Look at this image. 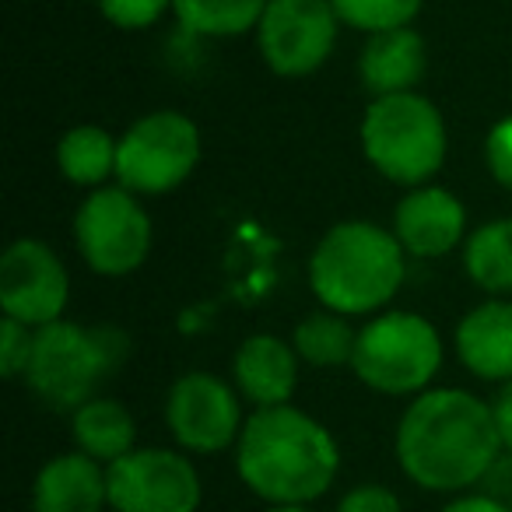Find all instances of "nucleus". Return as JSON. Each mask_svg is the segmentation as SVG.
Segmentation results:
<instances>
[{
	"instance_id": "nucleus-18",
	"label": "nucleus",
	"mask_w": 512,
	"mask_h": 512,
	"mask_svg": "<svg viewBox=\"0 0 512 512\" xmlns=\"http://www.w3.org/2000/svg\"><path fill=\"white\" fill-rule=\"evenodd\" d=\"M71 442L78 453L109 467L141 446L137 442V418L123 400L99 393L71 414Z\"/></svg>"
},
{
	"instance_id": "nucleus-13",
	"label": "nucleus",
	"mask_w": 512,
	"mask_h": 512,
	"mask_svg": "<svg viewBox=\"0 0 512 512\" xmlns=\"http://www.w3.org/2000/svg\"><path fill=\"white\" fill-rule=\"evenodd\" d=\"M393 235L414 260H442L467 242V207L446 186H414L393 207Z\"/></svg>"
},
{
	"instance_id": "nucleus-25",
	"label": "nucleus",
	"mask_w": 512,
	"mask_h": 512,
	"mask_svg": "<svg viewBox=\"0 0 512 512\" xmlns=\"http://www.w3.org/2000/svg\"><path fill=\"white\" fill-rule=\"evenodd\" d=\"M36 348V330L18 320H0V376L4 379H25V369L32 362Z\"/></svg>"
},
{
	"instance_id": "nucleus-2",
	"label": "nucleus",
	"mask_w": 512,
	"mask_h": 512,
	"mask_svg": "<svg viewBox=\"0 0 512 512\" xmlns=\"http://www.w3.org/2000/svg\"><path fill=\"white\" fill-rule=\"evenodd\" d=\"M235 477L264 505H316L341 474L334 432L295 404L249 411L232 449Z\"/></svg>"
},
{
	"instance_id": "nucleus-3",
	"label": "nucleus",
	"mask_w": 512,
	"mask_h": 512,
	"mask_svg": "<svg viewBox=\"0 0 512 512\" xmlns=\"http://www.w3.org/2000/svg\"><path fill=\"white\" fill-rule=\"evenodd\" d=\"M407 260L390 225L344 218L316 239L309 253V288L316 302L341 316H376L390 309L407 278Z\"/></svg>"
},
{
	"instance_id": "nucleus-23",
	"label": "nucleus",
	"mask_w": 512,
	"mask_h": 512,
	"mask_svg": "<svg viewBox=\"0 0 512 512\" xmlns=\"http://www.w3.org/2000/svg\"><path fill=\"white\" fill-rule=\"evenodd\" d=\"M330 8L337 11L344 29L376 36V32L414 25V18L425 8V0H330Z\"/></svg>"
},
{
	"instance_id": "nucleus-17",
	"label": "nucleus",
	"mask_w": 512,
	"mask_h": 512,
	"mask_svg": "<svg viewBox=\"0 0 512 512\" xmlns=\"http://www.w3.org/2000/svg\"><path fill=\"white\" fill-rule=\"evenodd\" d=\"M428 71V43L414 25L365 36L358 53V81L372 99L418 92Z\"/></svg>"
},
{
	"instance_id": "nucleus-28",
	"label": "nucleus",
	"mask_w": 512,
	"mask_h": 512,
	"mask_svg": "<svg viewBox=\"0 0 512 512\" xmlns=\"http://www.w3.org/2000/svg\"><path fill=\"white\" fill-rule=\"evenodd\" d=\"M488 404H491V418H495V428H498V439H502V449L512 453V379L498 386Z\"/></svg>"
},
{
	"instance_id": "nucleus-8",
	"label": "nucleus",
	"mask_w": 512,
	"mask_h": 512,
	"mask_svg": "<svg viewBox=\"0 0 512 512\" xmlns=\"http://www.w3.org/2000/svg\"><path fill=\"white\" fill-rule=\"evenodd\" d=\"M74 249L88 271L102 278H127L141 271L151 256L155 228L151 214L137 193L127 186L109 183L81 197L74 211Z\"/></svg>"
},
{
	"instance_id": "nucleus-16",
	"label": "nucleus",
	"mask_w": 512,
	"mask_h": 512,
	"mask_svg": "<svg viewBox=\"0 0 512 512\" xmlns=\"http://www.w3.org/2000/svg\"><path fill=\"white\" fill-rule=\"evenodd\" d=\"M29 498L32 512H106L109 470L92 456L67 449L36 470Z\"/></svg>"
},
{
	"instance_id": "nucleus-31",
	"label": "nucleus",
	"mask_w": 512,
	"mask_h": 512,
	"mask_svg": "<svg viewBox=\"0 0 512 512\" xmlns=\"http://www.w3.org/2000/svg\"><path fill=\"white\" fill-rule=\"evenodd\" d=\"M264 512H316L313 505H264Z\"/></svg>"
},
{
	"instance_id": "nucleus-27",
	"label": "nucleus",
	"mask_w": 512,
	"mask_h": 512,
	"mask_svg": "<svg viewBox=\"0 0 512 512\" xmlns=\"http://www.w3.org/2000/svg\"><path fill=\"white\" fill-rule=\"evenodd\" d=\"M484 165L502 190H512V113L502 116L484 137Z\"/></svg>"
},
{
	"instance_id": "nucleus-1",
	"label": "nucleus",
	"mask_w": 512,
	"mask_h": 512,
	"mask_svg": "<svg viewBox=\"0 0 512 512\" xmlns=\"http://www.w3.org/2000/svg\"><path fill=\"white\" fill-rule=\"evenodd\" d=\"M502 453L491 404L460 386H432L407 400L393 432L400 474L428 495L477 491Z\"/></svg>"
},
{
	"instance_id": "nucleus-26",
	"label": "nucleus",
	"mask_w": 512,
	"mask_h": 512,
	"mask_svg": "<svg viewBox=\"0 0 512 512\" xmlns=\"http://www.w3.org/2000/svg\"><path fill=\"white\" fill-rule=\"evenodd\" d=\"M334 512H404L400 495L383 481H362L351 484L341 498H337Z\"/></svg>"
},
{
	"instance_id": "nucleus-5",
	"label": "nucleus",
	"mask_w": 512,
	"mask_h": 512,
	"mask_svg": "<svg viewBox=\"0 0 512 512\" xmlns=\"http://www.w3.org/2000/svg\"><path fill=\"white\" fill-rule=\"evenodd\" d=\"M362 155L386 183L404 190L432 183L449 155V127L428 95H386L372 99L358 127Z\"/></svg>"
},
{
	"instance_id": "nucleus-4",
	"label": "nucleus",
	"mask_w": 512,
	"mask_h": 512,
	"mask_svg": "<svg viewBox=\"0 0 512 512\" xmlns=\"http://www.w3.org/2000/svg\"><path fill=\"white\" fill-rule=\"evenodd\" d=\"M130 355V341L116 327L57 320L36 330V348L25 369V386L50 411L74 414L81 404L99 397L102 386L120 372Z\"/></svg>"
},
{
	"instance_id": "nucleus-24",
	"label": "nucleus",
	"mask_w": 512,
	"mask_h": 512,
	"mask_svg": "<svg viewBox=\"0 0 512 512\" xmlns=\"http://www.w3.org/2000/svg\"><path fill=\"white\" fill-rule=\"evenodd\" d=\"M99 15L120 32H144L172 11V0H95Z\"/></svg>"
},
{
	"instance_id": "nucleus-11",
	"label": "nucleus",
	"mask_w": 512,
	"mask_h": 512,
	"mask_svg": "<svg viewBox=\"0 0 512 512\" xmlns=\"http://www.w3.org/2000/svg\"><path fill=\"white\" fill-rule=\"evenodd\" d=\"M341 18L330 0H267L256 25V50L278 78H309L330 60Z\"/></svg>"
},
{
	"instance_id": "nucleus-21",
	"label": "nucleus",
	"mask_w": 512,
	"mask_h": 512,
	"mask_svg": "<svg viewBox=\"0 0 512 512\" xmlns=\"http://www.w3.org/2000/svg\"><path fill=\"white\" fill-rule=\"evenodd\" d=\"M358 344V327H351L348 316L316 309L302 316L292 330V348L309 369H351Z\"/></svg>"
},
{
	"instance_id": "nucleus-19",
	"label": "nucleus",
	"mask_w": 512,
	"mask_h": 512,
	"mask_svg": "<svg viewBox=\"0 0 512 512\" xmlns=\"http://www.w3.org/2000/svg\"><path fill=\"white\" fill-rule=\"evenodd\" d=\"M116 151H120V134L99 123H78L57 141V169L71 186L88 193L102 190L116 183Z\"/></svg>"
},
{
	"instance_id": "nucleus-22",
	"label": "nucleus",
	"mask_w": 512,
	"mask_h": 512,
	"mask_svg": "<svg viewBox=\"0 0 512 512\" xmlns=\"http://www.w3.org/2000/svg\"><path fill=\"white\" fill-rule=\"evenodd\" d=\"M267 0H172V15L190 36L239 39L256 32Z\"/></svg>"
},
{
	"instance_id": "nucleus-29",
	"label": "nucleus",
	"mask_w": 512,
	"mask_h": 512,
	"mask_svg": "<svg viewBox=\"0 0 512 512\" xmlns=\"http://www.w3.org/2000/svg\"><path fill=\"white\" fill-rule=\"evenodd\" d=\"M439 512H512V505L491 498L488 491H463V495H453Z\"/></svg>"
},
{
	"instance_id": "nucleus-9",
	"label": "nucleus",
	"mask_w": 512,
	"mask_h": 512,
	"mask_svg": "<svg viewBox=\"0 0 512 512\" xmlns=\"http://www.w3.org/2000/svg\"><path fill=\"white\" fill-rule=\"evenodd\" d=\"M246 400L232 386V379H221L214 372L193 369L183 372L165 393L162 418L169 428L176 449L197 456H218L235 449L249 414L242 411Z\"/></svg>"
},
{
	"instance_id": "nucleus-10",
	"label": "nucleus",
	"mask_w": 512,
	"mask_h": 512,
	"mask_svg": "<svg viewBox=\"0 0 512 512\" xmlns=\"http://www.w3.org/2000/svg\"><path fill=\"white\" fill-rule=\"evenodd\" d=\"M106 470L113 512H200L204 505L197 460L176 446H137Z\"/></svg>"
},
{
	"instance_id": "nucleus-30",
	"label": "nucleus",
	"mask_w": 512,
	"mask_h": 512,
	"mask_svg": "<svg viewBox=\"0 0 512 512\" xmlns=\"http://www.w3.org/2000/svg\"><path fill=\"white\" fill-rule=\"evenodd\" d=\"M477 491H488L491 498H498V502L512 505V453L498 456V463L491 467V474L484 477V484Z\"/></svg>"
},
{
	"instance_id": "nucleus-6",
	"label": "nucleus",
	"mask_w": 512,
	"mask_h": 512,
	"mask_svg": "<svg viewBox=\"0 0 512 512\" xmlns=\"http://www.w3.org/2000/svg\"><path fill=\"white\" fill-rule=\"evenodd\" d=\"M446 362V341L428 316L411 309H383L358 327L351 372L379 397H407L432 390Z\"/></svg>"
},
{
	"instance_id": "nucleus-12",
	"label": "nucleus",
	"mask_w": 512,
	"mask_h": 512,
	"mask_svg": "<svg viewBox=\"0 0 512 512\" xmlns=\"http://www.w3.org/2000/svg\"><path fill=\"white\" fill-rule=\"evenodd\" d=\"M67 302L71 274L50 242L22 235L0 253V309L8 320L43 330L64 320Z\"/></svg>"
},
{
	"instance_id": "nucleus-7",
	"label": "nucleus",
	"mask_w": 512,
	"mask_h": 512,
	"mask_svg": "<svg viewBox=\"0 0 512 512\" xmlns=\"http://www.w3.org/2000/svg\"><path fill=\"white\" fill-rule=\"evenodd\" d=\"M204 137L193 116L179 109H151L120 134L116 183L137 197H165L197 172Z\"/></svg>"
},
{
	"instance_id": "nucleus-15",
	"label": "nucleus",
	"mask_w": 512,
	"mask_h": 512,
	"mask_svg": "<svg viewBox=\"0 0 512 512\" xmlns=\"http://www.w3.org/2000/svg\"><path fill=\"white\" fill-rule=\"evenodd\" d=\"M456 362L481 383L512 379V299H484L467 309L453 330Z\"/></svg>"
},
{
	"instance_id": "nucleus-20",
	"label": "nucleus",
	"mask_w": 512,
	"mask_h": 512,
	"mask_svg": "<svg viewBox=\"0 0 512 512\" xmlns=\"http://www.w3.org/2000/svg\"><path fill=\"white\" fill-rule=\"evenodd\" d=\"M463 274L488 299L512 295V218H488L463 242Z\"/></svg>"
},
{
	"instance_id": "nucleus-14",
	"label": "nucleus",
	"mask_w": 512,
	"mask_h": 512,
	"mask_svg": "<svg viewBox=\"0 0 512 512\" xmlns=\"http://www.w3.org/2000/svg\"><path fill=\"white\" fill-rule=\"evenodd\" d=\"M302 358L295 355L292 341L278 334H249L239 341L232 355V386L253 411L292 404L299 390Z\"/></svg>"
}]
</instances>
